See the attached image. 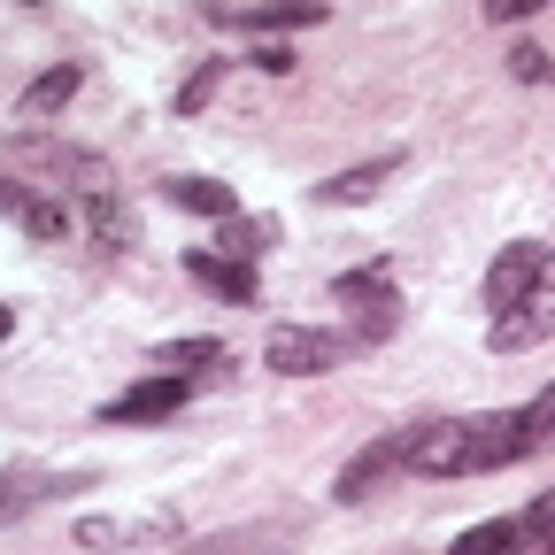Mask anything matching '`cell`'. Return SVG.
Here are the masks:
<instances>
[{
  "mask_svg": "<svg viewBox=\"0 0 555 555\" xmlns=\"http://www.w3.org/2000/svg\"><path fill=\"white\" fill-rule=\"evenodd\" d=\"M525 416L494 409V416H440V425H416L409 433V470L416 478H486V470H509L525 463Z\"/></svg>",
  "mask_w": 555,
  "mask_h": 555,
  "instance_id": "6da1fadb",
  "label": "cell"
},
{
  "mask_svg": "<svg viewBox=\"0 0 555 555\" xmlns=\"http://www.w3.org/2000/svg\"><path fill=\"white\" fill-rule=\"evenodd\" d=\"M347 356H356V332H324V324H278V332L262 339V363H270L278 378H324V371H339Z\"/></svg>",
  "mask_w": 555,
  "mask_h": 555,
  "instance_id": "7a4b0ae2",
  "label": "cell"
},
{
  "mask_svg": "<svg viewBox=\"0 0 555 555\" xmlns=\"http://www.w3.org/2000/svg\"><path fill=\"white\" fill-rule=\"evenodd\" d=\"M332 294L347 301V332H356V347H378V339L401 324V294H393L386 270H347Z\"/></svg>",
  "mask_w": 555,
  "mask_h": 555,
  "instance_id": "3957f363",
  "label": "cell"
},
{
  "mask_svg": "<svg viewBox=\"0 0 555 555\" xmlns=\"http://www.w3.org/2000/svg\"><path fill=\"white\" fill-rule=\"evenodd\" d=\"M547 278H555V247L547 240H517V247H502L494 255V270H486V309H517L532 286H547Z\"/></svg>",
  "mask_w": 555,
  "mask_h": 555,
  "instance_id": "277c9868",
  "label": "cell"
},
{
  "mask_svg": "<svg viewBox=\"0 0 555 555\" xmlns=\"http://www.w3.org/2000/svg\"><path fill=\"white\" fill-rule=\"evenodd\" d=\"M9 163L47 170L54 185L69 178V193H101V185H108V163H101V155H86V147H62V139H39V131H24V139H16V147H9Z\"/></svg>",
  "mask_w": 555,
  "mask_h": 555,
  "instance_id": "5b68a950",
  "label": "cell"
},
{
  "mask_svg": "<svg viewBox=\"0 0 555 555\" xmlns=\"http://www.w3.org/2000/svg\"><path fill=\"white\" fill-rule=\"evenodd\" d=\"M185 393H193V378H185V371H163V378L124 386L101 416H108V425H163V416H178V409H185Z\"/></svg>",
  "mask_w": 555,
  "mask_h": 555,
  "instance_id": "8992f818",
  "label": "cell"
},
{
  "mask_svg": "<svg viewBox=\"0 0 555 555\" xmlns=\"http://www.w3.org/2000/svg\"><path fill=\"white\" fill-rule=\"evenodd\" d=\"M0 217L9 224H24L31 240H69V208H62V193H47V185H24V178H0Z\"/></svg>",
  "mask_w": 555,
  "mask_h": 555,
  "instance_id": "52a82bcc",
  "label": "cell"
},
{
  "mask_svg": "<svg viewBox=\"0 0 555 555\" xmlns=\"http://www.w3.org/2000/svg\"><path fill=\"white\" fill-rule=\"evenodd\" d=\"M409 433H416V425H409ZM409 433H386V440H371L363 455H347V470H339L332 494H339V502H371L393 470H409Z\"/></svg>",
  "mask_w": 555,
  "mask_h": 555,
  "instance_id": "ba28073f",
  "label": "cell"
},
{
  "mask_svg": "<svg viewBox=\"0 0 555 555\" xmlns=\"http://www.w3.org/2000/svg\"><path fill=\"white\" fill-rule=\"evenodd\" d=\"M448 555H555V532H540L532 517H494V525H470Z\"/></svg>",
  "mask_w": 555,
  "mask_h": 555,
  "instance_id": "9c48e42d",
  "label": "cell"
},
{
  "mask_svg": "<svg viewBox=\"0 0 555 555\" xmlns=\"http://www.w3.org/2000/svg\"><path fill=\"white\" fill-rule=\"evenodd\" d=\"M178 540V517L155 509V517H86L78 525V547H170Z\"/></svg>",
  "mask_w": 555,
  "mask_h": 555,
  "instance_id": "30bf717a",
  "label": "cell"
},
{
  "mask_svg": "<svg viewBox=\"0 0 555 555\" xmlns=\"http://www.w3.org/2000/svg\"><path fill=\"white\" fill-rule=\"evenodd\" d=\"M547 332H555V278H547V286H532L517 309L494 317V347H502V356H517V347H540Z\"/></svg>",
  "mask_w": 555,
  "mask_h": 555,
  "instance_id": "8fae6325",
  "label": "cell"
},
{
  "mask_svg": "<svg viewBox=\"0 0 555 555\" xmlns=\"http://www.w3.org/2000/svg\"><path fill=\"white\" fill-rule=\"evenodd\" d=\"M217 16L240 24V31H309L332 9H324V0H247V9H217Z\"/></svg>",
  "mask_w": 555,
  "mask_h": 555,
  "instance_id": "7c38bea8",
  "label": "cell"
},
{
  "mask_svg": "<svg viewBox=\"0 0 555 555\" xmlns=\"http://www.w3.org/2000/svg\"><path fill=\"white\" fill-rule=\"evenodd\" d=\"M185 278H193V286H208V294H224V301H255V262H232V255H217V247H193V255H185Z\"/></svg>",
  "mask_w": 555,
  "mask_h": 555,
  "instance_id": "4fadbf2b",
  "label": "cell"
},
{
  "mask_svg": "<svg viewBox=\"0 0 555 555\" xmlns=\"http://www.w3.org/2000/svg\"><path fill=\"white\" fill-rule=\"evenodd\" d=\"M393 170H401V155H371V163H356V170L324 178V185H317V201H324V208H356V201H371Z\"/></svg>",
  "mask_w": 555,
  "mask_h": 555,
  "instance_id": "5bb4252c",
  "label": "cell"
},
{
  "mask_svg": "<svg viewBox=\"0 0 555 555\" xmlns=\"http://www.w3.org/2000/svg\"><path fill=\"white\" fill-rule=\"evenodd\" d=\"M69 101H78V62H54V69H39V78L24 86L16 116H24V124H39V116H62Z\"/></svg>",
  "mask_w": 555,
  "mask_h": 555,
  "instance_id": "9a60e30c",
  "label": "cell"
},
{
  "mask_svg": "<svg viewBox=\"0 0 555 555\" xmlns=\"http://www.w3.org/2000/svg\"><path fill=\"white\" fill-rule=\"evenodd\" d=\"M62 486H86V478H54V470H0V517L39 509L47 494H62Z\"/></svg>",
  "mask_w": 555,
  "mask_h": 555,
  "instance_id": "2e32d148",
  "label": "cell"
},
{
  "mask_svg": "<svg viewBox=\"0 0 555 555\" xmlns=\"http://www.w3.org/2000/svg\"><path fill=\"white\" fill-rule=\"evenodd\" d=\"M163 193H170L178 208H193V217H217V224H224V217H240V201H232V185H217V178H170Z\"/></svg>",
  "mask_w": 555,
  "mask_h": 555,
  "instance_id": "e0dca14e",
  "label": "cell"
},
{
  "mask_svg": "<svg viewBox=\"0 0 555 555\" xmlns=\"http://www.w3.org/2000/svg\"><path fill=\"white\" fill-rule=\"evenodd\" d=\"M286 547V525H247V532H224V540H201L185 555H278Z\"/></svg>",
  "mask_w": 555,
  "mask_h": 555,
  "instance_id": "ac0fdd59",
  "label": "cell"
},
{
  "mask_svg": "<svg viewBox=\"0 0 555 555\" xmlns=\"http://www.w3.org/2000/svg\"><path fill=\"white\" fill-rule=\"evenodd\" d=\"M517 416H525V448H532V455H547V448H555V386H540Z\"/></svg>",
  "mask_w": 555,
  "mask_h": 555,
  "instance_id": "d6986e66",
  "label": "cell"
},
{
  "mask_svg": "<svg viewBox=\"0 0 555 555\" xmlns=\"http://www.w3.org/2000/svg\"><path fill=\"white\" fill-rule=\"evenodd\" d=\"M155 356H163L170 371H185V378H193L201 363H224V347H217V339H163Z\"/></svg>",
  "mask_w": 555,
  "mask_h": 555,
  "instance_id": "ffe728a7",
  "label": "cell"
},
{
  "mask_svg": "<svg viewBox=\"0 0 555 555\" xmlns=\"http://www.w3.org/2000/svg\"><path fill=\"white\" fill-rule=\"evenodd\" d=\"M217 86H224V62H201L185 78V93H178V116H201L208 101H217Z\"/></svg>",
  "mask_w": 555,
  "mask_h": 555,
  "instance_id": "44dd1931",
  "label": "cell"
},
{
  "mask_svg": "<svg viewBox=\"0 0 555 555\" xmlns=\"http://www.w3.org/2000/svg\"><path fill=\"white\" fill-rule=\"evenodd\" d=\"M270 232L262 224H240V217H224V240H217V255H232V262H255V247H262Z\"/></svg>",
  "mask_w": 555,
  "mask_h": 555,
  "instance_id": "7402d4cb",
  "label": "cell"
},
{
  "mask_svg": "<svg viewBox=\"0 0 555 555\" xmlns=\"http://www.w3.org/2000/svg\"><path fill=\"white\" fill-rule=\"evenodd\" d=\"M540 9H547V0H486V24H525Z\"/></svg>",
  "mask_w": 555,
  "mask_h": 555,
  "instance_id": "603a6c76",
  "label": "cell"
},
{
  "mask_svg": "<svg viewBox=\"0 0 555 555\" xmlns=\"http://www.w3.org/2000/svg\"><path fill=\"white\" fill-rule=\"evenodd\" d=\"M509 62H517V78H525V86H540V78H547V54H540V47H517Z\"/></svg>",
  "mask_w": 555,
  "mask_h": 555,
  "instance_id": "cb8c5ba5",
  "label": "cell"
},
{
  "mask_svg": "<svg viewBox=\"0 0 555 555\" xmlns=\"http://www.w3.org/2000/svg\"><path fill=\"white\" fill-rule=\"evenodd\" d=\"M255 62L270 69V78H286V69H294V47H278V39H270V47H255Z\"/></svg>",
  "mask_w": 555,
  "mask_h": 555,
  "instance_id": "d4e9b609",
  "label": "cell"
},
{
  "mask_svg": "<svg viewBox=\"0 0 555 555\" xmlns=\"http://www.w3.org/2000/svg\"><path fill=\"white\" fill-rule=\"evenodd\" d=\"M525 517H532V525H540V532H555V494H540V502H532V509H525Z\"/></svg>",
  "mask_w": 555,
  "mask_h": 555,
  "instance_id": "484cf974",
  "label": "cell"
},
{
  "mask_svg": "<svg viewBox=\"0 0 555 555\" xmlns=\"http://www.w3.org/2000/svg\"><path fill=\"white\" fill-rule=\"evenodd\" d=\"M9 332H16V309H9V301H0V339H9Z\"/></svg>",
  "mask_w": 555,
  "mask_h": 555,
  "instance_id": "4316f807",
  "label": "cell"
}]
</instances>
